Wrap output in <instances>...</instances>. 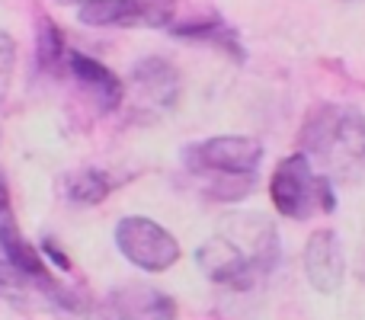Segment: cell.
Listing matches in <instances>:
<instances>
[{"label": "cell", "instance_id": "5b68a950", "mask_svg": "<svg viewBox=\"0 0 365 320\" xmlns=\"http://www.w3.org/2000/svg\"><path fill=\"white\" fill-rule=\"evenodd\" d=\"M182 160L199 176H253L263 160V148L253 138H212L189 145Z\"/></svg>", "mask_w": 365, "mask_h": 320}, {"label": "cell", "instance_id": "7a4b0ae2", "mask_svg": "<svg viewBox=\"0 0 365 320\" xmlns=\"http://www.w3.org/2000/svg\"><path fill=\"white\" fill-rule=\"evenodd\" d=\"M304 158L324 170V176L353 180L365 167V115L353 106H327L314 109L304 122Z\"/></svg>", "mask_w": 365, "mask_h": 320}, {"label": "cell", "instance_id": "8fae6325", "mask_svg": "<svg viewBox=\"0 0 365 320\" xmlns=\"http://www.w3.org/2000/svg\"><path fill=\"white\" fill-rule=\"evenodd\" d=\"M13 71H16V42L6 32H0V103H4L6 90H10Z\"/></svg>", "mask_w": 365, "mask_h": 320}, {"label": "cell", "instance_id": "8992f818", "mask_svg": "<svg viewBox=\"0 0 365 320\" xmlns=\"http://www.w3.org/2000/svg\"><path fill=\"white\" fill-rule=\"evenodd\" d=\"M304 272H308V282L317 291H327V295L343 285L346 259H343V247L330 227L311 234L308 247H304Z\"/></svg>", "mask_w": 365, "mask_h": 320}, {"label": "cell", "instance_id": "ba28073f", "mask_svg": "<svg viewBox=\"0 0 365 320\" xmlns=\"http://www.w3.org/2000/svg\"><path fill=\"white\" fill-rule=\"evenodd\" d=\"M115 320H177V304L151 285H125L113 295Z\"/></svg>", "mask_w": 365, "mask_h": 320}, {"label": "cell", "instance_id": "6da1fadb", "mask_svg": "<svg viewBox=\"0 0 365 320\" xmlns=\"http://www.w3.org/2000/svg\"><path fill=\"white\" fill-rule=\"evenodd\" d=\"M195 263L212 282L227 289H253L279 263L276 227L263 215H225L218 221V231L199 247Z\"/></svg>", "mask_w": 365, "mask_h": 320}, {"label": "cell", "instance_id": "52a82bcc", "mask_svg": "<svg viewBox=\"0 0 365 320\" xmlns=\"http://www.w3.org/2000/svg\"><path fill=\"white\" fill-rule=\"evenodd\" d=\"M132 83L141 100L154 109H170L180 96V74L164 58H145L132 71Z\"/></svg>", "mask_w": 365, "mask_h": 320}, {"label": "cell", "instance_id": "30bf717a", "mask_svg": "<svg viewBox=\"0 0 365 320\" xmlns=\"http://www.w3.org/2000/svg\"><path fill=\"white\" fill-rule=\"evenodd\" d=\"M64 192H68V199L77 202V205H96V202L106 199L109 182L100 170H81V173H74L68 180Z\"/></svg>", "mask_w": 365, "mask_h": 320}, {"label": "cell", "instance_id": "7c38bea8", "mask_svg": "<svg viewBox=\"0 0 365 320\" xmlns=\"http://www.w3.org/2000/svg\"><path fill=\"white\" fill-rule=\"evenodd\" d=\"M6 208V180H4V170H0V212Z\"/></svg>", "mask_w": 365, "mask_h": 320}, {"label": "cell", "instance_id": "3957f363", "mask_svg": "<svg viewBox=\"0 0 365 320\" xmlns=\"http://www.w3.org/2000/svg\"><path fill=\"white\" fill-rule=\"evenodd\" d=\"M272 205L285 215V218L304 221L314 212H334L336 199L330 189L327 176H314L311 160L304 154H292L289 160H282L272 173L269 182Z\"/></svg>", "mask_w": 365, "mask_h": 320}, {"label": "cell", "instance_id": "277c9868", "mask_svg": "<svg viewBox=\"0 0 365 320\" xmlns=\"http://www.w3.org/2000/svg\"><path fill=\"white\" fill-rule=\"evenodd\" d=\"M122 257L145 272H164L180 259V244L167 227L151 218H122L115 227Z\"/></svg>", "mask_w": 365, "mask_h": 320}, {"label": "cell", "instance_id": "9c48e42d", "mask_svg": "<svg viewBox=\"0 0 365 320\" xmlns=\"http://www.w3.org/2000/svg\"><path fill=\"white\" fill-rule=\"evenodd\" d=\"M71 71H74V77L83 83V87L93 90L96 103H100L103 109H115L122 103V83H119V77H115L109 68H103L100 61H93V58L74 51V55H71Z\"/></svg>", "mask_w": 365, "mask_h": 320}, {"label": "cell", "instance_id": "4fadbf2b", "mask_svg": "<svg viewBox=\"0 0 365 320\" xmlns=\"http://www.w3.org/2000/svg\"><path fill=\"white\" fill-rule=\"evenodd\" d=\"M58 4H64V6H83V4H93V0H58Z\"/></svg>", "mask_w": 365, "mask_h": 320}, {"label": "cell", "instance_id": "5bb4252c", "mask_svg": "<svg viewBox=\"0 0 365 320\" xmlns=\"http://www.w3.org/2000/svg\"><path fill=\"white\" fill-rule=\"evenodd\" d=\"M359 272H362V276H365V257H362V263H359Z\"/></svg>", "mask_w": 365, "mask_h": 320}]
</instances>
